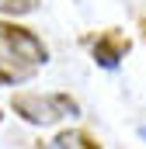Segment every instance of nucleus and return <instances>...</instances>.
<instances>
[{
  "label": "nucleus",
  "instance_id": "f257e3e1",
  "mask_svg": "<svg viewBox=\"0 0 146 149\" xmlns=\"http://www.w3.org/2000/svg\"><path fill=\"white\" fill-rule=\"evenodd\" d=\"M11 108L21 121L38 125V128H49V125H59L66 118L80 114V104L73 101L70 94H35V90H25V94H14L11 97Z\"/></svg>",
  "mask_w": 146,
  "mask_h": 149
},
{
  "label": "nucleus",
  "instance_id": "f03ea898",
  "mask_svg": "<svg viewBox=\"0 0 146 149\" xmlns=\"http://www.w3.org/2000/svg\"><path fill=\"white\" fill-rule=\"evenodd\" d=\"M0 59H11L25 70H38L49 63V49L35 31L21 28L14 21H0Z\"/></svg>",
  "mask_w": 146,
  "mask_h": 149
},
{
  "label": "nucleus",
  "instance_id": "7ed1b4c3",
  "mask_svg": "<svg viewBox=\"0 0 146 149\" xmlns=\"http://www.w3.org/2000/svg\"><path fill=\"white\" fill-rule=\"evenodd\" d=\"M129 49H132V42L129 35H122V31H98V35L91 38V56H94V63L98 66H105V70H115L125 56H129Z\"/></svg>",
  "mask_w": 146,
  "mask_h": 149
},
{
  "label": "nucleus",
  "instance_id": "20e7f679",
  "mask_svg": "<svg viewBox=\"0 0 146 149\" xmlns=\"http://www.w3.org/2000/svg\"><path fill=\"white\" fill-rule=\"evenodd\" d=\"M56 149H101V142L84 128H66L56 135Z\"/></svg>",
  "mask_w": 146,
  "mask_h": 149
},
{
  "label": "nucleus",
  "instance_id": "39448f33",
  "mask_svg": "<svg viewBox=\"0 0 146 149\" xmlns=\"http://www.w3.org/2000/svg\"><path fill=\"white\" fill-rule=\"evenodd\" d=\"M35 70H25V66H18V63H11V59H0V87H7V83H25V80H32Z\"/></svg>",
  "mask_w": 146,
  "mask_h": 149
},
{
  "label": "nucleus",
  "instance_id": "423d86ee",
  "mask_svg": "<svg viewBox=\"0 0 146 149\" xmlns=\"http://www.w3.org/2000/svg\"><path fill=\"white\" fill-rule=\"evenodd\" d=\"M38 0H0V14H32Z\"/></svg>",
  "mask_w": 146,
  "mask_h": 149
},
{
  "label": "nucleus",
  "instance_id": "0eeeda50",
  "mask_svg": "<svg viewBox=\"0 0 146 149\" xmlns=\"http://www.w3.org/2000/svg\"><path fill=\"white\" fill-rule=\"evenodd\" d=\"M143 35H146V21H143Z\"/></svg>",
  "mask_w": 146,
  "mask_h": 149
}]
</instances>
